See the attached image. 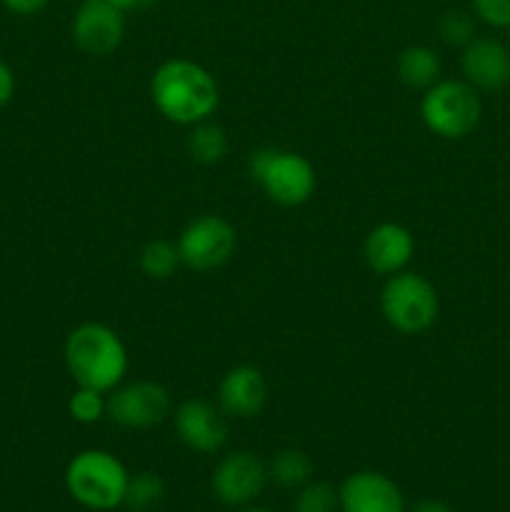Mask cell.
Returning a JSON list of instances; mask_svg holds the SVG:
<instances>
[{
    "mask_svg": "<svg viewBox=\"0 0 510 512\" xmlns=\"http://www.w3.org/2000/svg\"><path fill=\"white\" fill-rule=\"evenodd\" d=\"M150 95L160 113L178 125H198L218 108V83L203 65L173 58L155 70Z\"/></svg>",
    "mask_w": 510,
    "mask_h": 512,
    "instance_id": "6da1fadb",
    "label": "cell"
},
{
    "mask_svg": "<svg viewBox=\"0 0 510 512\" xmlns=\"http://www.w3.org/2000/svg\"><path fill=\"white\" fill-rule=\"evenodd\" d=\"M65 365L78 388L113 393L128 373V350L108 325L83 323L65 340Z\"/></svg>",
    "mask_w": 510,
    "mask_h": 512,
    "instance_id": "7a4b0ae2",
    "label": "cell"
},
{
    "mask_svg": "<svg viewBox=\"0 0 510 512\" xmlns=\"http://www.w3.org/2000/svg\"><path fill=\"white\" fill-rule=\"evenodd\" d=\"M128 480L123 463L105 450H85L75 455L65 470V488L75 503L98 512L123 505Z\"/></svg>",
    "mask_w": 510,
    "mask_h": 512,
    "instance_id": "3957f363",
    "label": "cell"
},
{
    "mask_svg": "<svg viewBox=\"0 0 510 512\" xmlns=\"http://www.w3.org/2000/svg\"><path fill=\"white\" fill-rule=\"evenodd\" d=\"M420 115L430 133L445 140H460L478 128L483 100L465 80H438L425 90Z\"/></svg>",
    "mask_w": 510,
    "mask_h": 512,
    "instance_id": "277c9868",
    "label": "cell"
},
{
    "mask_svg": "<svg viewBox=\"0 0 510 512\" xmlns=\"http://www.w3.org/2000/svg\"><path fill=\"white\" fill-rule=\"evenodd\" d=\"M250 175L255 183L265 190L270 200L285 208H295L313 198L315 168L303 155L290 153V150L263 148L250 158Z\"/></svg>",
    "mask_w": 510,
    "mask_h": 512,
    "instance_id": "5b68a950",
    "label": "cell"
},
{
    "mask_svg": "<svg viewBox=\"0 0 510 512\" xmlns=\"http://www.w3.org/2000/svg\"><path fill=\"white\" fill-rule=\"evenodd\" d=\"M380 308L390 328L403 335H418L433 328L440 300L430 280L418 273H395L380 293Z\"/></svg>",
    "mask_w": 510,
    "mask_h": 512,
    "instance_id": "8992f818",
    "label": "cell"
},
{
    "mask_svg": "<svg viewBox=\"0 0 510 512\" xmlns=\"http://www.w3.org/2000/svg\"><path fill=\"white\" fill-rule=\"evenodd\" d=\"M180 263L188 265L190 270L208 273V270L220 268L235 253V228L220 215H200L178 238Z\"/></svg>",
    "mask_w": 510,
    "mask_h": 512,
    "instance_id": "52a82bcc",
    "label": "cell"
},
{
    "mask_svg": "<svg viewBox=\"0 0 510 512\" xmlns=\"http://www.w3.org/2000/svg\"><path fill=\"white\" fill-rule=\"evenodd\" d=\"M170 408V393L153 380H138L115 388L108 398V418L133 430L155 428L168 418Z\"/></svg>",
    "mask_w": 510,
    "mask_h": 512,
    "instance_id": "ba28073f",
    "label": "cell"
},
{
    "mask_svg": "<svg viewBox=\"0 0 510 512\" xmlns=\"http://www.w3.org/2000/svg\"><path fill=\"white\" fill-rule=\"evenodd\" d=\"M125 13L110 0H83L73 15V40L83 53L105 58L123 43Z\"/></svg>",
    "mask_w": 510,
    "mask_h": 512,
    "instance_id": "9c48e42d",
    "label": "cell"
},
{
    "mask_svg": "<svg viewBox=\"0 0 510 512\" xmlns=\"http://www.w3.org/2000/svg\"><path fill=\"white\" fill-rule=\"evenodd\" d=\"M265 483H268V465L248 450L225 455L213 473L215 498L233 508L253 503L263 493Z\"/></svg>",
    "mask_w": 510,
    "mask_h": 512,
    "instance_id": "30bf717a",
    "label": "cell"
},
{
    "mask_svg": "<svg viewBox=\"0 0 510 512\" xmlns=\"http://www.w3.org/2000/svg\"><path fill=\"white\" fill-rule=\"evenodd\" d=\"M460 68L478 93H495L510 83V48L495 38H475L463 48Z\"/></svg>",
    "mask_w": 510,
    "mask_h": 512,
    "instance_id": "8fae6325",
    "label": "cell"
},
{
    "mask_svg": "<svg viewBox=\"0 0 510 512\" xmlns=\"http://www.w3.org/2000/svg\"><path fill=\"white\" fill-rule=\"evenodd\" d=\"M175 430L178 438L195 453H215L228 440L225 413L208 400H185L175 410Z\"/></svg>",
    "mask_w": 510,
    "mask_h": 512,
    "instance_id": "7c38bea8",
    "label": "cell"
},
{
    "mask_svg": "<svg viewBox=\"0 0 510 512\" xmlns=\"http://www.w3.org/2000/svg\"><path fill=\"white\" fill-rule=\"evenodd\" d=\"M338 498L343 512H405V500L398 485L375 470H360L345 478Z\"/></svg>",
    "mask_w": 510,
    "mask_h": 512,
    "instance_id": "4fadbf2b",
    "label": "cell"
},
{
    "mask_svg": "<svg viewBox=\"0 0 510 512\" xmlns=\"http://www.w3.org/2000/svg\"><path fill=\"white\" fill-rule=\"evenodd\" d=\"M265 400H268V383L263 373L253 365H238L228 370L218 390V408L225 418L250 420L263 413Z\"/></svg>",
    "mask_w": 510,
    "mask_h": 512,
    "instance_id": "5bb4252c",
    "label": "cell"
},
{
    "mask_svg": "<svg viewBox=\"0 0 510 512\" xmlns=\"http://www.w3.org/2000/svg\"><path fill=\"white\" fill-rule=\"evenodd\" d=\"M365 260L380 275L403 273L415 253V240L408 228L398 223H380L365 238Z\"/></svg>",
    "mask_w": 510,
    "mask_h": 512,
    "instance_id": "9a60e30c",
    "label": "cell"
},
{
    "mask_svg": "<svg viewBox=\"0 0 510 512\" xmlns=\"http://www.w3.org/2000/svg\"><path fill=\"white\" fill-rule=\"evenodd\" d=\"M398 75L408 88L428 90L440 80V58L428 45H408L398 58Z\"/></svg>",
    "mask_w": 510,
    "mask_h": 512,
    "instance_id": "2e32d148",
    "label": "cell"
},
{
    "mask_svg": "<svg viewBox=\"0 0 510 512\" xmlns=\"http://www.w3.org/2000/svg\"><path fill=\"white\" fill-rule=\"evenodd\" d=\"M268 478H273L275 483L285 490H300L305 483H310V478H313V460H310L308 453H303V450L285 448L270 460Z\"/></svg>",
    "mask_w": 510,
    "mask_h": 512,
    "instance_id": "e0dca14e",
    "label": "cell"
},
{
    "mask_svg": "<svg viewBox=\"0 0 510 512\" xmlns=\"http://www.w3.org/2000/svg\"><path fill=\"white\" fill-rule=\"evenodd\" d=\"M188 153L193 155V160L203 165H213L223 160V155L228 153V135L220 125L213 123H198L195 130L188 138Z\"/></svg>",
    "mask_w": 510,
    "mask_h": 512,
    "instance_id": "ac0fdd59",
    "label": "cell"
},
{
    "mask_svg": "<svg viewBox=\"0 0 510 512\" xmlns=\"http://www.w3.org/2000/svg\"><path fill=\"white\" fill-rule=\"evenodd\" d=\"M165 498V483L155 473H138L128 480L123 505L130 512H150Z\"/></svg>",
    "mask_w": 510,
    "mask_h": 512,
    "instance_id": "d6986e66",
    "label": "cell"
},
{
    "mask_svg": "<svg viewBox=\"0 0 510 512\" xmlns=\"http://www.w3.org/2000/svg\"><path fill=\"white\" fill-rule=\"evenodd\" d=\"M178 265V245L170 243V240H150V243H145V248L140 250V270L153 280H168L170 275L178 270Z\"/></svg>",
    "mask_w": 510,
    "mask_h": 512,
    "instance_id": "ffe728a7",
    "label": "cell"
},
{
    "mask_svg": "<svg viewBox=\"0 0 510 512\" xmlns=\"http://www.w3.org/2000/svg\"><path fill=\"white\" fill-rule=\"evenodd\" d=\"M105 393L90 388H78L68 400V413L75 423L93 425L108 415V400L103 398Z\"/></svg>",
    "mask_w": 510,
    "mask_h": 512,
    "instance_id": "44dd1931",
    "label": "cell"
},
{
    "mask_svg": "<svg viewBox=\"0 0 510 512\" xmlns=\"http://www.w3.org/2000/svg\"><path fill=\"white\" fill-rule=\"evenodd\" d=\"M438 30H440V38H443L448 45H453V48H465L470 40L478 38V35H475V15L460 8H453L448 10V13H443V18H440L438 23Z\"/></svg>",
    "mask_w": 510,
    "mask_h": 512,
    "instance_id": "7402d4cb",
    "label": "cell"
},
{
    "mask_svg": "<svg viewBox=\"0 0 510 512\" xmlns=\"http://www.w3.org/2000/svg\"><path fill=\"white\" fill-rule=\"evenodd\" d=\"M338 490L330 483H305L295 498L293 512H338Z\"/></svg>",
    "mask_w": 510,
    "mask_h": 512,
    "instance_id": "603a6c76",
    "label": "cell"
},
{
    "mask_svg": "<svg viewBox=\"0 0 510 512\" xmlns=\"http://www.w3.org/2000/svg\"><path fill=\"white\" fill-rule=\"evenodd\" d=\"M470 8L490 28H510V0H470Z\"/></svg>",
    "mask_w": 510,
    "mask_h": 512,
    "instance_id": "cb8c5ba5",
    "label": "cell"
},
{
    "mask_svg": "<svg viewBox=\"0 0 510 512\" xmlns=\"http://www.w3.org/2000/svg\"><path fill=\"white\" fill-rule=\"evenodd\" d=\"M0 3L15 15H35L48 8L50 0H0Z\"/></svg>",
    "mask_w": 510,
    "mask_h": 512,
    "instance_id": "d4e9b609",
    "label": "cell"
},
{
    "mask_svg": "<svg viewBox=\"0 0 510 512\" xmlns=\"http://www.w3.org/2000/svg\"><path fill=\"white\" fill-rule=\"evenodd\" d=\"M15 95V75L13 70H10V65L5 63V60H0V108H5V105L13 100Z\"/></svg>",
    "mask_w": 510,
    "mask_h": 512,
    "instance_id": "484cf974",
    "label": "cell"
},
{
    "mask_svg": "<svg viewBox=\"0 0 510 512\" xmlns=\"http://www.w3.org/2000/svg\"><path fill=\"white\" fill-rule=\"evenodd\" d=\"M110 3L115 5L118 10H123V13H130V10H148L153 8L158 0H110Z\"/></svg>",
    "mask_w": 510,
    "mask_h": 512,
    "instance_id": "4316f807",
    "label": "cell"
},
{
    "mask_svg": "<svg viewBox=\"0 0 510 512\" xmlns=\"http://www.w3.org/2000/svg\"><path fill=\"white\" fill-rule=\"evenodd\" d=\"M410 512H453V510H450V505L443 503V500L428 498V500H420V503Z\"/></svg>",
    "mask_w": 510,
    "mask_h": 512,
    "instance_id": "83f0119b",
    "label": "cell"
},
{
    "mask_svg": "<svg viewBox=\"0 0 510 512\" xmlns=\"http://www.w3.org/2000/svg\"><path fill=\"white\" fill-rule=\"evenodd\" d=\"M243 512H270V510H265V508H248V510H243Z\"/></svg>",
    "mask_w": 510,
    "mask_h": 512,
    "instance_id": "f1b7e54d",
    "label": "cell"
},
{
    "mask_svg": "<svg viewBox=\"0 0 510 512\" xmlns=\"http://www.w3.org/2000/svg\"><path fill=\"white\" fill-rule=\"evenodd\" d=\"M508 48H510V45H508Z\"/></svg>",
    "mask_w": 510,
    "mask_h": 512,
    "instance_id": "f546056e",
    "label": "cell"
}]
</instances>
